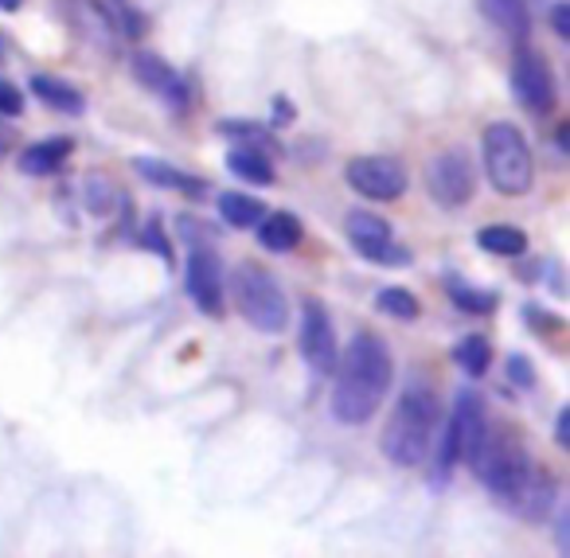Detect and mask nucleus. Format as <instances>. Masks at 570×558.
I'll return each instance as SVG.
<instances>
[{"instance_id": "obj_15", "label": "nucleus", "mask_w": 570, "mask_h": 558, "mask_svg": "<svg viewBox=\"0 0 570 558\" xmlns=\"http://www.w3.org/2000/svg\"><path fill=\"white\" fill-rule=\"evenodd\" d=\"M28 87H32V95L40 98L43 106H51L56 114H75V118H79V114L87 110V95H82L79 87H71L67 79H59V75L36 71Z\"/></svg>"}, {"instance_id": "obj_16", "label": "nucleus", "mask_w": 570, "mask_h": 558, "mask_svg": "<svg viewBox=\"0 0 570 558\" xmlns=\"http://www.w3.org/2000/svg\"><path fill=\"white\" fill-rule=\"evenodd\" d=\"M258 243L266 246V251H274V254H285V251H297L302 246V238H305V227H302V219H297L294 212H266L258 223Z\"/></svg>"}, {"instance_id": "obj_39", "label": "nucleus", "mask_w": 570, "mask_h": 558, "mask_svg": "<svg viewBox=\"0 0 570 558\" xmlns=\"http://www.w3.org/2000/svg\"><path fill=\"white\" fill-rule=\"evenodd\" d=\"M4 56H9V40H4V32H0V63H4Z\"/></svg>"}, {"instance_id": "obj_31", "label": "nucleus", "mask_w": 570, "mask_h": 558, "mask_svg": "<svg viewBox=\"0 0 570 558\" xmlns=\"http://www.w3.org/2000/svg\"><path fill=\"white\" fill-rule=\"evenodd\" d=\"M141 246H145V251L157 254V258L173 262V243L165 238V231H160V223H157V219H149V227L141 231Z\"/></svg>"}, {"instance_id": "obj_36", "label": "nucleus", "mask_w": 570, "mask_h": 558, "mask_svg": "<svg viewBox=\"0 0 570 558\" xmlns=\"http://www.w3.org/2000/svg\"><path fill=\"white\" fill-rule=\"evenodd\" d=\"M277 114H274V121L282 126V121H294V102H285V98H277Z\"/></svg>"}, {"instance_id": "obj_10", "label": "nucleus", "mask_w": 570, "mask_h": 558, "mask_svg": "<svg viewBox=\"0 0 570 558\" xmlns=\"http://www.w3.org/2000/svg\"><path fill=\"white\" fill-rule=\"evenodd\" d=\"M184 285H188V297L199 313H207V316L223 313L227 282H223V262L212 243H191L188 266H184Z\"/></svg>"}, {"instance_id": "obj_22", "label": "nucleus", "mask_w": 570, "mask_h": 558, "mask_svg": "<svg viewBox=\"0 0 570 558\" xmlns=\"http://www.w3.org/2000/svg\"><path fill=\"white\" fill-rule=\"evenodd\" d=\"M445 293H450L453 305H458L461 313H469V316H484V313H492V309H497V293L465 282L461 274H445Z\"/></svg>"}, {"instance_id": "obj_9", "label": "nucleus", "mask_w": 570, "mask_h": 558, "mask_svg": "<svg viewBox=\"0 0 570 558\" xmlns=\"http://www.w3.org/2000/svg\"><path fill=\"white\" fill-rule=\"evenodd\" d=\"M344 180L352 192L364 199H380V204H395L406 196V168L395 157H352L344 168Z\"/></svg>"}, {"instance_id": "obj_34", "label": "nucleus", "mask_w": 570, "mask_h": 558, "mask_svg": "<svg viewBox=\"0 0 570 558\" xmlns=\"http://www.w3.org/2000/svg\"><path fill=\"white\" fill-rule=\"evenodd\" d=\"M121 28L129 36H145V17L137 9H129V4H121Z\"/></svg>"}, {"instance_id": "obj_24", "label": "nucleus", "mask_w": 570, "mask_h": 558, "mask_svg": "<svg viewBox=\"0 0 570 558\" xmlns=\"http://www.w3.org/2000/svg\"><path fill=\"white\" fill-rule=\"evenodd\" d=\"M219 215H223V223H227V227L246 231V227H254L262 215H266V207H262V199L246 196V192H223V196H219Z\"/></svg>"}, {"instance_id": "obj_35", "label": "nucleus", "mask_w": 570, "mask_h": 558, "mask_svg": "<svg viewBox=\"0 0 570 558\" xmlns=\"http://www.w3.org/2000/svg\"><path fill=\"white\" fill-rule=\"evenodd\" d=\"M554 539H559V555H570V519H567V511H559V523H554Z\"/></svg>"}, {"instance_id": "obj_19", "label": "nucleus", "mask_w": 570, "mask_h": 558, "mask_svg": "<svg viewBox=\"0 0 570 558\" xmlns=\"http://www.w3.org/2000/svg\"><path fill=\"white\" fill-rule=\"evenodd\" d=\"M227 168L238 180L254 184V188H269L274 184V157L266 149H254V145H235L227 153Z\"/></svg>"}, {"instance_id": "obj_37", "label": "nucleus", "mask_w": 570, "mask_h": 558, "mask_svg": "<svg viewBox=\"0 0 570 558\" xmlns=\"http://www.w3.org/2000/svg\"><path fill=\"white\" fill-rule=\"evenodd\" d=\"M9 149H12V129L4 126V121H0V160L9 157Z\"/></svg>"}, {"instance_id": "obj_17", "label": "nucleus", "mask_w": 570, "mask_h": 558, "mask_svg": "<svg viewBox=\"0 0 570 558\" xmlns=\"http://www.w3.org/2000/svg\"><path fill=\"white\" fill-rule=\"evenodd\" d=\"M75 153L71 137H48V141H36L20 153V173L24 176H56L67 165V157Z\"/></svg>"}, {"instance_id": "obj_33", "label": "nucleus", "mask_w": 570, "mask_h": 558, "mask_svg": "<svg viewBox=\"0 0 570 558\" xmlns=\"http://www.w3.org/2000/svg\"><path fill=\"white\" fill-rule=\"evenodd\" d=\"M554 446L570 449V410L567 407H562L559 414H554Z\"/></svg>"}, {"instance_id": "obj_30", "label": "nucleus", "mask_w": 570, "mask_h": 558, "mask_svg": "<svg viewBox=\"0 0 570 558\" xmlns=\"http://www.w3.org/2000/svg\"><path fill=\"white\" fill-rule=\"evenodd\" d=\"M24 114V90L17 82L0 79V118H20Z\"/></svg>"}, {"instance_id": "obj_25", "label": "nucleus", "mask_w": 570, "mask_h": 558, "mask_svg": "<svg viewBox=\"0 0 570 558\" xmlns=\"http://www.w3.org/2000/svg\"><path fill=\"white\" fill-rule=\"evenodd\" d=\"M219 129L223 137H230L235 145H254V149H266L269 157L277 153V141H274V134H269L266 126H258V121H246V118H227V121H219Z\"/></svg>"}, {"instance_id": "obj_6", "label": "nucleus", "mask_w": 570, "mask_h": 558, "mask_svg": "<svg viewBox=\"0 0 570 558\" xmlns=\"http://www.w3.org/2000/svg\"><path fill=\"white\" fill-rule=\"evenodd\" d=\"M512 90L520 98V106L535 118H547L559 102V90H554V75L547 56H539L535 48H528V40L515 43L512 56Z\"/></svg>"}, {"instance_id": "obj_38", "label": "nucleus", "mask_w": 570, "mask_h": 558, "mask_svg": "<svg viewBox=\"0 0 570 558\" xmlns=\"http://www.w3.org/2000/svg\"><path fill=\"white\" fill-rule=\"evenodd\" d=\"M24 0H0V12H17Z\"/></svg>"}, {"instance_id": "obj_29", "label": "nucleus", "mask_w": 570, "mask_h": 558, "mask_svg": "<svg viewBox=\"0 0 570 558\" xmlns=\"http://www.w3.org/2000/svg\"><path fill=\"white\" fill-rule=\"evenodd\" d=\"M504 375H508V383L520 386V391H531V386H535V368H531V360H528L523 352H512V355H508Z\"/></svg>"}, {"instance_id": "obj_27", "label": "nucleus", "mask_w": 570, "mask_h": 558, "mask_svg": "<svg viewBox=\"0 0 570 558\" xmlns=\"http://www.w3.org/2000/svg\"><path fill=\"white\" fill-rule=\"evenodd\" d=\"M121 199H126V196H121V192L114 188L110 180H98V176H90V180H87V207L95 215H110L114 207L121 204Z\"/></svg>"}, {"instance_id": "obj_11", "label": "nucleus", "mask_w": 570, "mask_h": 558, "mask_svg": "<svg viewBox=\"0 0 570 558\" xmlns=\"http://www.w3.org/2000/svg\"><path fill=\"white\" fill-rule=\"evenodd\" d=\"M297 344L309 363L313 375H333L336 360H341V344H336L333 316L321 301H305L302 305V329H297Z\"/></svg>"}, {"instance_id": "obj_32", "label": "nucleus", "mask_w": 570, "mask_h": 558, "mask_svg": "<svg viewBox=\"0 0 570 558\" xmlns=\"http://www.w3.org/2000/svg\"><path fill=\"white\" fill-rule=\"evenodd\" d=\"M551 28H554V36H559V40H570V9L567 4H551Z\"/></svg>"}, {"instance_id": "obj_12", "label": "nucleus", "mask_w": 570, "mask_h": 558, "mask_svg": "<svg viewBox=\"0 0 570 558\" xmlns=\"http://www.w3.org/2000/svg\"><path fill=\"white\" fill-rule=\"evenodd\" d=\"M445 425L453 430V441H458L461 461L473 464V457L481 453L484 438H489V410H484V399L473 391V386L458 391V399H453V410H450V418H445Z\"/></svg>"}, {"instance_id": "obj_5", "label": "nucleus", "mask_w": 570, "mask_h": 558, "mask_svg": "<svg viewBox=\"0 0 570 558\" xmlns=\"http://www.w3.org/2000/svg\"><path fill=\"white\" fill-rule=\"evenodd\" d=\"M230 293H235V309L250 329L266 332V336H277V332L289 329V301H285L282 282L266 266L243 262L235 270V277H230Z\"/></svg>"}, {"instance_id": "obj_20", "label": "nucleus", "mask_w": 570, "mask_h": 558, "mask_svg": "<svg viewBox=\"0 0 570 558\" xmlns=\"http://www.w3.org/2000/svg\"><path fill=\"white\" fill-rule=\"evenodd\" d=\"M481 12L489 17V25H497L504 36H512L515 43L528 40L531 32V12L523 0H481Z\"/></svg>"}, {"instance_id": "obj_4", "label": "nucleus", "mask_w": 570, "mask_h": 558, "mask_svg": "<svg viewBox=\"0 0 570 558\" xmlns=\"http://www.w3.org/2000/svg\"><path fill=\"white\" fill-rule=\"evenodd\" d=\"M484 176L500 196H523L535 184V157H531L528 137L512 121H492L481 137Z\"/></svg>"}, {"instance_id": "obj_14", "label": "nucleus", "mask_w": 570, "mask_h": 558, "mask_svg": "<svg viewBox=\"0 0 570 558\" xmlns=\"http://www.w3.org/2000/svg\"><path fill=\"white\" fill-rule=\"evenodd\" d=\"M59 17L71 28L75 36L90 43V48H114L118 40V25H114V12L106 9L102 0H56Z\"/></svg>"}, {"instance_id": "obj_1", "label": "nucleus", "mask_w": 570, "mask_h": 558, "mask_svg": "<svg viewBox=\"0 0 570 558\" xmlns=\"http://www.w3.org/2000/svg\"><path fill=\"white\" fill-rule=\"evenodd\" d=\"M473 472L508 511H515V516L528 519V523H543L554 511L559 488H554L551 472L539 469L528 449L515 446V441H504V438H497V433H489L481 453L473 457Z\"/></svg>"}, {"instance_id": "obj_13", "label": "nucleus", "mask_w": 570, "mask_h": 558, "mask_svg": "<svg viewBox=\"0 0 570 558\" xmlns=\"http://www.w3.org/2000/svg\"><path fill=\"white\" fill-rule=\"evenodd\" d=\"M129 67H134V79L141 82V87H149L157 98H165L173 110H188L191 87H188V79L168 63V59H160L157 51H134Z\"/></svg>"}, {"instance_id": "obj_3", "label": "nucleus", "mask_w": 570, "mask_h": 558, "mask_svg": "<svg viewBox=\"0 0 570 558\" xmlns=\"http://www.w3.org/2000/svg\"><path fill=\"white\" fill-rule=\"evenodd\" d=\"M438 425H442V399L426 379H411L380 433L383 457L399 469H414V464L430 461Z\"/></svg>"}, {"instance_id": "obj_2", "label": "nucleus", "mask_w": 570, "mask_h": 558, "mask_svg": "<svg viewBox=\"0 0 570 558\" xmlns=\"http://www.w3.org/2000/svg\"><path fill=\"white\" fill-rule=\"evenodd\" d=\"M391 383H395L391 347L375 332H356L348 352L336 360L333 418L341 425H367L391 394Z\"/></svg>"}, {"instance_id": "obj_23", "label": "nucleus", "mask_w": 570, "mask_h": 558, "mask_svg": "<svg viewBox=\"0 0 570 558\" xmlns=\"http://www.w3.org/2000/svg\"><path fill=\"white\" fill-rule=\"evenodd\" d=\"M453 363H458V368L465 371L469 379H481L484 371L492 368V344H489V336H476V332L461 336L458 344H453Z\"/></svg>"}, {"instance_id": "obj_26", "label": "nucleus", "mask_w": 570, "mask_h": 558, "mask_svg": "<svg viewBox=\"0 0 570 558\" xmlns=\"http://www.w3.org/2000/svg\"><path fill=\"white\" fill-rule=\"evenodd\" d=\"M375 309L395 316V321H419V313H422L419 297H414L411 290H403V285H383V290L375 293Z\"/></svg>"}, {"instance_id": "obj_21", "label": "nucleus", "mask_w": 570, "mask_h": 558, "mask_svg": "<svg viewBox=\"0 0 570 558\" xmlns=\"http://www.w3.org/2000/svg\"><path fill=\"white\" fill-rule=\"evenodd\" d=\"M476 246L497 254V258H520V254H528V235L512 223H492V227L476 231Z\"/></svg>"}, {"instance_id": "obj_28", "label": "nucleus", "mask_w": 570, "mask_h": 558, "mask_svg": "<svg viewBox=\"0 0 570 558\" xmlns=\"http://www.w3.org/2000/svg\"><path fill=\"white\" fill-rule=\"evenodd\" d=\"M523 321H528V329L539 332V336L562 332V316H554L551 309H543V305H523Z\"/></svg>"}, {"instance_id": "obj_8", "label": "nucleus", "mask_w": 570, "mask_h": 558, "mask_svg": "<svg viewBox=\"0 0 570 558\" xmlns=\"http://www.w3.org/2000/svg\"><path fill=\"white\" fill-rule=\"evenodd\" d=\"M344 235L375 266H406L411 262V251L395 243V227L375 212H348L344 215Z\"/></svg>"}, {"instance_id": "obj_18", "label": "nucleus", "mask_w": 570, "mask_h": 558, "mask_svg": "<svg viewBox=\"0 0 570 558\" xmlns=\"http://www.w3.org/2000/svg\"><path fill=\"white\" fill-rule=\"evenodd\" d=\"M134 168L141 180H149L153 188H173V192H184V196H204L207 184L199 180V176H188L180 173L176 165H168V160H157V157H134Z\"/></svg>"}, {"instance_id": "obj_7", "label": "nucleus", "mask_w": 570, "mask_h": 558, "mask_svg": "<svg viewBox=\"0 0 570 558\" xmlns=\"http://www.w3.org/2000/svg\"><path fill=\"white\" fill-rule=\"evenodd\" d=\"M426 192L438 207H450V212H461V207L473 199L476 192V168L473 157L465 149H445L438 153L426 165Z\"/></svg>"}]
</instances>
